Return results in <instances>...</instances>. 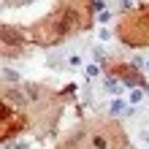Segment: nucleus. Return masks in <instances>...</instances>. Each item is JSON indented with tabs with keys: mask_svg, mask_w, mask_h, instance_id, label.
Wrapping results in <instances>:
<instances>
[{
	"mask_svg": "<svg viewBox=\"0 0 149 149\" xmlns=\"http://www.w3.org/2000/svg\"><path fill=\"white\" fill-rule=\"evenodd\" d=\"M76 22H79V14L73 11V8H68V11L63 14V19H60V24H57V33H68V30H76Z\"/></svg>",
	"mask_w": 149,
	"mask_h": 149,
	"instance_id": "nucleus-1",
	"label": "nucleus"
},
{
	"mask_svg": "<svg viewBox=\"0 0 149 149\" xmlns=\"http://www.w3.org/2000/svg\"><path fill=\"white\" fill-rule=\"evenodd\" d=\"M6 100H11V103H16V106H27V98L16 90V87H8L6 90Z\"/></svg>",
	"mask_w": 149,
	"mask_h": 149,
	"instance_id": "nucleus-2",
	"label": "nucleus"
},
{
	"mask_svg": "<svg viewBox=\"0 0 149 149\" xmlns=\"http://www.w3.org/2000/svg\"><path fill=\"white\" fill-rule=\"evenodd\" d=\"M3 41H6V43H19L22 38L16 36V30H11V27H3Z\"/></svg>",
	"mask_w": 149,
	"mask_h": 149,
	"instance_id": "nucleus-3",
	"label": "nucleus"
},
{
	"mask_svg": "<svg viewBox=\"0 0 149 149\" xmlns=\"http://www.w3.org/2000/svg\"><path fill=\"white\" fill-rule=\"evenodd\" d=\"M3 81H19V73L11 68H3Z\"/></svg>",
	"mask_w": 149,
	"mask_h": 149,
	"instance_id": "nucleus-4",
	"label": "nucleus"
},
{
	"mask_svg": "<svg viewBox=\"0 0 149 149\" xmlns=\"http://www.w3.org/2000/svg\"><path fill=\"white\" fill-rule=\"evenodd\" d=\"M106 90L117 95V92H119V81H117V79H106Z\"/></svg>",
	"mask_w": 149,
	"mask_h": 149,
	"instance_id": "nucleus-5",
	"label": "nucleus"
},
{
	"mask_svg": "<svg viewBox=\"0 0 149 149\" xmlns=\"http://www.w3.org/2000/svg\"><path fill=\"white\" fill-rule=\"evenodd\" d=\"M92 144H95V149H106L109 146V141L103 136H92Z\"/></svg>",
	"mask_w": 149,
	"mask_h": 149,
	"instance_id": "nucleus-6",
	"label": "nucleus"
},
{
	"mask_svg": "<svg viewBox=\"0 0 149 149\" xmlns=\"http://www.w3.org/2000/svg\"><path fill=\"white\" fill-rule=\"evenodd\" d=\"M6 149H30V144L27 141H16V144H8Z\"/></svg>",
	"mask_w": 149,
	"mask_h": 149,
	"instance_id": "nucleus-7",
	"label": "nucleus"
},
{
	"mask_svg": "<svg viewBox=\"0 0 149 149\" xmlns=\"http://www.w3.org/2000/svg\"><path fill=\"white\" fill-rule=\"evenodd\" d=\"M122 109H125V106H122L119 100H114V103H111V111H114V114H122Z\"/></svg>",
	"mask_w": 149,
	"mask_h": 149,
	"instance_id": "nucleus-8",
	"label": "nucleus"
},
{
	"mask_svg": "<svg viewBox=\"0 0 149 149\" xmlns=\"http://www.w3.org/2000/svg\"><path fill=\"white\" fill-rule=\"evenodd\" d=\"M87 76H90V79L98 76V65H87Z\"/></svg>",
	"mask_w": 149,
	"mask_h": 149,
	"instance_id": "nucleus-9",
	"label": "nucleus"
},
{
	"mask_svg": "<svg viewBox=\"0 0 149 149\" xmlns=\"http://www.w3.org/2000/svg\"><path fill=\"white\" fill-rule=\"evenodd\" d=\"M130 100H133V103H138V100H141V90H136L133 95H130Z\"/></svg>",
	"mask_w": 149,
	"mask_h": 149,
	"instance_id": "nucleus-10",
	"label": "nucleus"
},
{
	"mask_svg": "<svg viewBox=\"0 0 149 149\" xmlns=\"http://www.w3.org/2000/svg\"><path fill=\"white\" fill-rule=\"evenodd\" d=\"M79 63H81V60H79V57H76V54H73V57H71V60H68V65H71V68H76V65H79Z\"/></svg>",
	"mask_w": 149,
	"mask_h": 149,
	"instance_id": "nucleus-11",
	"label": "nucleus"
},
{
	"mask_svg": "<svg viewBox=\"0 0 149 149\" xmlns=\"http://www.w3.org/2000/svg\"><path fill=\"white\" fill-rule=\"evenodd\" d=\"M146 71H149V63H146Z\"/></svg>",
	"mask_w": 149,
	"mask_h": 149,
	"instance_id": "nucleus-12",
	"label": "nucleus"
},
{
	"mask_svg": "<svg viewBox=\"0 0 149 149\" xmlns=\"http://www.w3.org/2000/svg\"><path fill=\"white\" fill-rule=\"evenodd\" d=\"M27 3H30V0H27Z\"/></svg>",
	"mask_w": 149,
	"mask_h": 149,
	"instance_id": "nucleus-13",
	"label": "nucleus"
}]
</instances>
